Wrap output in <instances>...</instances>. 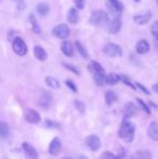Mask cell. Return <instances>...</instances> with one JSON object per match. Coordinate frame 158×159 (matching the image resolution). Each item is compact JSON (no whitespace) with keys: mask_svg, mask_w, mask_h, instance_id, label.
Wrapping results in <instances>:
<instances>
[{"mask_svg":"<svg viewBox=\"0 0 158 159\" xmlns=\"http://www.w3.org/2000/svg\"><path fill=\"white\" fill-rule=\"evenodd\" d=\"M78 159H88V158H87V157H84V156H79Z\"/></svg>","mask_w":158,"mask_h":159,"instance_id":"obj_42","label":"cell"},{"mask_svg":"<svg viewBox=\"0 0 158 159\" xmlns=\"http://www.w3.org/2000/svg\"><path fill=\"white\" fill-rule=\"evenodd\" d=\"M86 145L90 148V151L97 152L101 147V140L95 134H91L86 139Z\"/></svg>","mask_w":158,"mask_h":159,"instance_id":"obj_6","label":"cell"},{"mask_svg":"<svg viewBox=\"0 0 158 159\" xmlns=\"http://www.w3.org/2000/svg\"><path fill=\"white\" fill-rule=\"evenodd\" d=\"M36 10L39 15L46 16V15L49 13V11H50V7H49V4L46 3V2H41V3H39L38 6H37Z\"/></svg>","mask_w":158,"mask_h":159,"instance_id":"obj_24","label":"cell"},{"mask_svg":"<svg viewBox=\"0 0 158 159\" xmlns=\"http://www.w3.org/2000/svg\"><path fill=\"white\" fill-rule=\"evenodd\" d=\"M63 66L65 67V68H67L68 70H70V71H73L74 74H76V75H80V71H79V69L77 68V67H75L74 65H72V64H66V63H63Z\"/></svg>","mask_w":158,"mask_h":159,"instance_id":"obj_31","label":"cell"},{"mask_svg":"<svg viewBox=\"0 0 158 159\" xmlns=\"http://www.w3.org/2000/svg\"><path fill=\"white\" fill-rule=\"evenodd\" d=\"M52 33L57 39H66L70 36V28L66 24H59L53 28Z\"/></svg>","mask_w":158,"mask_h":159,"instance_id":"obj_5","label":"cell"},{"mask_svg":"<svg viewBox=\"0 0 158 159\" xmlns=\"http://www.w3.org/2000/svg\"><path fill=\"white\" fill-rule=\"evenodd\" d=\"M46 127H48V128H57V127H59V125L55 124V122H53V121H50V120H47V121H46Z\"/></svg>","mask_w":158,"mask_h":159,"instance_id":"obj_38","label":"cell"},{"mask_svg":"<svg viewBox=\"0 0 158 159\" xmlns=\"http://www.w3.org/2000/svg\"><path fill=\"white\" fill-rule=\"evenodd\" d=\"M75 106H76V108L78 109L80 113H84V109H86V105L84 104V102H81V101L79 100H75Z\"/></svg>","mask_w":158,"mask_h":159,"instance_id":"obj_30","label":"cell"},{"mask_svg":"<svg viewBox=\"0 0 158 159\" xmlns=\"http://www.w3.org/2000/svg\"><path fill=\"white\" fill-rule=\"evenodd\" d=\"M88 69L91 73H104V68L102 67V65L97 61H91L88 65Z\"/></svg>","mask_w":158,"mask_h":159,"instance_id":"obj_20","label":"cell"},{"mask_svg":"<svg viewBox=\"0 0 158 159\" xmlns=\"http://www.w3.org/2000/svg\"><path fill=\"white\" fill-rule=\"evenodd\" d=\"M103 52L105 53L107 57H121L122 55V50L119 46L115 43H107L104 46Z\"/></svg>","mask_w":158,"mask_h":159,"instance_id":"obj_4","label":"cell"},{"mask_svg":"<svg viewBox=\"0 0 158 159\" xmlns=\"http://www.w3.org/2000/svg\"><path fill=\"white\" fill-rule=\"evenodd\" d=\"M78 17H79V14H78V11L77 9L75 8H72L67 13V21L72 24H76L78 22Z\"/></svg>","mask_w":158,"mask_h":159,"instance_id":"obj_21","label":"cell"},{"mask_svg":"<svg viewBox=\"0 0 158 159\" xmlns=\"http://www.w3.org/2000/svg\"><path fill=\"white\" fill-rule=\"evenodd\" d=\"M65 84H66V86H67L68 88H70V90L73 91V92H77V87H76V84H75L74 82L72 81V80H66Z\"/></svg>","mask_w":158,"mask_h":159,"instance_id":"obj_34","label":"cell"},{"mask_svg":"<svg viewBox=\"0 0 158 159\" xmlns=\"http://www.w3.org/2000/svg\"><path fill=\"white\" fill-rule=\"evenodd\" d=\"M61 51L64 53V55L70 57L74 55V47H73L72 42L70 41H63L61 43Z\"/></svg>","mask_w":158,"mask_h":159,"instance_id":"obj_16","label":"cell"},{"mask_svg":"<svg viewBox=\"0 0 158 159\" xmlns=\"http://www.w3.org/2000/svg\"><path fill=\"white\" fill-rule=\"evenodd\" d=\"M134 1H137V2H139V1H140V0H134Z\"/></svg>","mask_w":158,"mask_h":159,"instance_id":"obj_44","label":"cell"},{"mask_svg":"<svg viewBox=\"0 0 158 159\" xmlns=\"http://www.w3.org/2000/svg\"><path fill=\"white\" fill-rule=\"evenodd\" d=\"M151 19H152V13L148 12V11L133 16V21H134L138 25H144V24L148 23V22L151 21Z\"/></svg>","mask_w":158,"mask_h":159,"instance_id":"obj_11","label":"cell"},{"mask_svg":"<svg viewBox=\"0 0 158 159\" xmlns=\"http://www.w3.org/2000/svg\"><path fill=\"white\" fill-rule=\"evenodd\" d=\"M15 1H17V0H15Z\"/></svg>","mask_w":158,"mask_h":159,"instance_id":"obj_45","label":"cell"},{"mask_svg":"<svg viewBox=\"0 0 158 159\" xmlns=\"http://www.w3.org/2000/svg\"><path fill=\"white\" fill-rule=\"evenodd\" d=\"M34 55L39 61H46L48 59V54H47L46 50L40 46H36L34 48Z\"/></svg>","mask_w":158,"mask_h":159,"instance_id":"obj_17","label":"cell"},{"mask_svg":"<svg viewBox=\"0 0 158 159\" xmlns=\"http://www.w3.org/2000/svg\"><path fill=\"white\" fill-rule=\"evenodd\" d=\"M119 80H120V76L115 73H110L106 75V84H110V86H115V84H117Z\"/></svg>","mask_w":158,"mask_h":159,"instance_id":"obj_23","label":"cell"},{"mask_svg":"<svg viewBox=\"0 0 158 159\" xmlns=\"http://www.w3.org/2000/svg\"><path fill=\"white\" fill-rule=\"evenodd\" d=\"M22 148H23L24 153L26 154V156L29 159H38L39 157L38 152H37V149L35 148L33 145H30L29 143L24 142L23 144H22Z\"/></svg>","mask_w":158,"mask_h":159,"instance_id":"obj_8","label":"cell"},{"mask_svg":"<svg viewBox=\"0 0 158 159\" xmlns=\"http://www.w3.org/2000/svg\"><path fill=\"white\" fill-rule=\"evenodd\" d=\"M153 91H154V92H156V93H158V82L157 84H155L154 86H153Z\"/></svg>","mask_w":158,"mask_h":159,"instance_id":"obj_40","label":"cell"},{"mask_svg":"<svg viewBox=\"0 0 158 159\" xmlns=\"http://www.w3.org/2000/svg\"><path fill=\"white\" fill-rule=\"evenodd\" d=\"M131 159H152V153L150 151H138L131 156Z\"/></svg>","mask_w":158,"mask_h":159,"instance_id":"obj_19","label":"cell"},{"mask_svg":"<svg viewBox=\"0 0 158 159\" xmlns=\"http://www.w3.org/2000/svg\"><path fill=\"white\" fill-rule=\"evenodd\" d=\"M24 118L27 122L29 124H39L40 120H41V117H40L39 113L37 111L33 108H28L27 111H25V115H24Z\"/></svg>","mask_w":158,"mask_h":159,"instance_id":"obj_7","label":"cell"},{"mask_svg":"<svg viewBox=\"0 0 158 159\" xmlns=\"http://www.w3.org/2000/svg\"><path fill=\"white\" fill-rule=\"evenodd\" d=\"M138 114V108L133 103H127L124 106V118L127 119V118H131L137 116Z\"/></svg>","mask_w":158,"mask_h":159,"instance_id":"obj_9","label":"cell"},{"mask_svg":"<svg viewBox=\"0 0 158 159\" xmlns=\"http://www.w3.org/2000/svg\"><path fill=\"white\" fill-rule=\"evenodd\" d=\"M147 134L153 141H158V122H151L147 128Z\"/></svg>","mask_w":158,"mask_h":159,"instance_id":"obj_15","label":"cell"},{"mask_svg":"<svg viewBox=\"0 0 158 159\" xmlns=\"http://www.w3.org/2000/svg\"><path fill=\"white\" fill-rule=\"evenodd\" d=\"M137 101H138V103H139V104H140V106H141L142 108H143V111H145L146 114H148V115H150V114H151V109L148 108L147 105H146L145 103H144L143 101L141 100V98H137Z\"/></svg>","mask_w":158,"mask_h":159,"instance_id":"obj_33","label":"cell"},{"mask_svg":"<svg viewBox=\"0 0 158 159\" xmlns=\"http://www.w3.org/2000/svg\"><path fill=\"white\" fill-rule=\"evenodd\" d=\"M90 22L93 25H102V24H105L106 22H108V15L105 11L97 10L91 14Z\"/></svg>","mask_w":158,"mask_h":159,"instance_id":"obj_2","label":"cell"},{"mask_svg":"<svg viewBox=\"0 0 158 159\" xmlns=\"http://www.w3.org/2000/svg\"><path fill=\"white\" fill-rule=\"evenodd\" d=\"M46 84L48 87H50V88L52 89H60V87H61V84H60V82L57 81L55 78L53 77H50V76H48V77H46Z\"/></svg>","mask_w":158,"mask_h":159,"instance_id":"obj_26","label":"cell"},{"mask_svg":"<svg viewBox=\"0 0 158 159\" xmlns=\"http://www.w3.org/2000/svg\"><path fill=\"white\" fill-rule=\"evenodd\" d=\"M51 101H52V96H51L50 93L47 92V91H43L39 98V105L42 108L48 109L51 105Z\"/></svg>","mask_w":158,"mask_h":159,"instance_id":"obj_13","label":"cell"},{"mask_svg":"<svg viewBox=\"0 0 158 159\" xmlns=\"http://www.w3.org/2000/svg\"><path fill=\"white\" fill-rule=\"evenodd\" d=\"M150 43L146 41L145 39H141L138 41L137 46H135V51H137L139 54H146V53L150 52Z\"/></svg>","mask_w":158,"mask_h":159,"instance_id":"obj_12","label":"cell"},{"mask_svg":"<svg viewBox=\"0 0 158 159\" xmlns=\"http://www.w3.org/2000/svg\"><path fill=\"white\" fill-rule=\"evenodd\" d=\"M152 34L154 38H158V21L154 22V24L152 25Z\"/></svg>","mask_w":158,"mask_h":159,"instance_id":"obj_35","label":"cell"},{"mask_svg":"<svg viewBox=\"0 0 158 159\" xmlns=\"http://www.w3.org/2000/svg\"><path fill=\"white\" fill-rule=\"evenodd\" d=\"M75 3V6H76L77 9H79V10H81V9H84V0H73Z\"/></svg>","mask_w":158,"mask_h":159,"instance_id":"obj_37","label":"cell"},{"mask_svg":"<svg viewBox=\"0 0 158 159\" xmlns=\"http://www.w3.org/2000/svg\"><path fill=\"white\" fill-rule=\"evenodd\" d=\"M99 159H116V156H115L112 152L106 151V152H104L101 156H100Z\"/></svg>","mask_w":158,"mask_h":159,"instance_id":"obj_32","label":"cell"},{"mask_svg":"<svg viewBox=\"0 0 158 159\" xmlns=\"http://www.w3.org/2000/svg\"><path fill=\"white\" fill-rule=\"evenodd\" d=\"M62 159H73V158H70V157H63Z\"/></svg>","mask_w":158,"mask_h":159,"instance_id":"obj_43","label":"cell"},{"mask_svg":"<svg viewBox=\"0 0 158 159\" xmlns=\"http://www.w3.org/2000/svg\"><path fill=\"white\" fill-rule=\"evenodd\" d=\"M75 44H76V49H77V51H78L79 54L81 55L82 57H84V59H88V57H89L88 51H87L86 48L82 46L81 42H80V41H76V42H75Z\"/></svg>","mask_w":158,"mask_h":159,"instance_id":"obj_28","label":"cell"},{"mask_svg":"<svg viewBox=\"0 0 158 159\" xmlns=\"http://www.w3.org/2000/svg\"><path fill=\"white\" fill-rule=\"evenodd\" d=\"M61 147H62V144H61L60 139L54 138L50 142V144H49V154L52 156H56L57 154L60 153V151H61Z\"/></svg>","mask_w":158,"mask_h":159,"instance_id":"obj_10","label":"cell"},{"mask_svg":"<svg viewBox=\"0 0 158 159\" xmlns=\"http://www.w3.org/2000/svg\"><path fill=\"white\" fill-rule=\"evenodd\" d=\"M10 136V127L7 122L0 121V138L6 140Z\"/></svg>","mask_w":158,"mask_h":159,"instance_id":"obj_18","label":"cell"},{"mask_svg":"<svg viewBox=\"0 0 158 159\" xmlns=\"http://www.w3.org/2000/svg\"><path fill=\"white\" fill-rule=\"evenodd\" d=\"M105 101H106V104H107V105H113L117 101V94L114 92V91H112V90L106 91V93H105Z\"/></svg>","mask_w":158,"mask_h":159,"instance_id":"obj_25","label":"cell"},{"mask_svg":"<svg viewBox=\"0 0 158 159\" xmlns=\"http://www.w3.org/2000/svg\"><path fill=\"white\" fill-rule=\"evenodd\" d=\"M12 48L13 51L20 57H24L27 53V46H26L25 41L22 39L21 37H15L12 42Z\"/></svg>","mask_w":158,"mask_h":159,"instance_id":"obj_3","label":"cell"},{"mask_svg":"<svg viewBox=\"0 0 158 159\" xmlns=\"http://www.w3.org/2000/svg\"><path fill=\"white\" fill-rule=\"evenodd\" d=\"M154 43H155V47L158 50V38H154Z\"/></svg>","mask_w":158,"mask_h":159,"instance_id":"obj_41","label":"cell"},{"mask_svg":"<svg viewBox=\"0 0 158 159\" xmlns=\"http://www.w3.org/2000/svg\"><path fill=\"white\" fill-rule=\"evenodd\" d=\"M93 80L97 86L102 87L106 84V76H105V71L104 73H95L93 76Z\"/></svg>","mask_w":158,"mask_h":159,"instance_id":"obj_22","label":"cell"},{"mask_svg":"<svg viewBox=\"0 0 158 159\" xmlns=\"http://www.w3.org/2000/svg\"><path fill=\"white\" fill-rule=\"evenodd\" d=\"M137 87H138V88H140V89H141V90L143 91V92L145 93V94H150V91H148L147 89H146L144 86H142L141 84H139V82H137Z\"/></svg>","mask_w":158,"mask_h":159,"instance_id":"obj_39","label":"cell"},{"mask_svg":"<svg viewBox=\"0 0 158 159\" xmlns=\"http://www.w3.org/2000/svg\"><path fill=\"white\" fill-rule=\"evenodd\" d=\"M120 28H121V21L119 20V17H115L107 24V32L110 34H117Z\"/></svg>","mask_w":158,"mask_h":159,"instance_id":"obj_14","label":"cell"},{"mask_svg":"<svg viewBox=\"0 0 158 159\" xmlns=\"http://www.w3.org/2000/svg\"><path fill=\"white\" fill-rule=\"evenodd\" d=\"M108 1H110V3L112 4L115 9H117L120 12H122V10H124V4H122L119 0H108Z\"/></svg>","mask_w":158,"mask_h":159,"instance_id":"obj_29","label":"cell"},{"mask_svg":"<svg viewBox=\"0 0 158 159\" xmlns=\"http://www.w3.org/2000/svg\"><path fill=\"white\" fill-rule=\"evenodd\" d=\"M29 21H30V23H32L33 30H34V33H36V34H40V33H41V28H40L39 23L37 22L36 17H35L33 14L29 15Z\"/></svg>","mask_w":158,"mask_h":159,"instance_id":"obj_27","label":"cell"},{"mask_svg":"<svg viewBox=\"0 0 158 159\" xmlns=\"http://www.w3.org/2000/svg\"><path fill=\"white\" fill-rule=\"evenodd\" d=\"M134 133H135V126L134 124L128 121V120H124L118 130V136L120 139H122L126 142L130 143L134 139Z\"/></svg>","mask_w":158,"mask_h":159,"instance_id":"obj_1","label":"cell"},{"mask_svg":"<svg viewBox=\"0 0 158 159\" xmlns=\"http://www.w3.org/2000/svg\"><path fill=\"white\" fill-rule=\"evenodd\" d=\"M120 80H121V81L124 82V84H127V86L131 87V88H132V89H135V87L133 86L132 84H131V82H130V80H129L127 77H124V76H120Z\"/></svg>","mask_w":158,"mask_h":159,"instance_id":"obj_36","label":"cell"}]
</instances>
